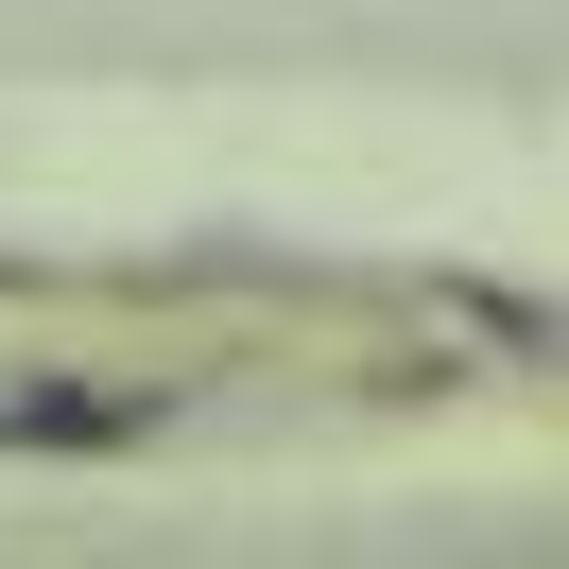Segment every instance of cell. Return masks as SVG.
I'll return each instance as SVG.
<instances>
[{"mask_svg": "<svg viewBox=\"0 0 569 569\" xmlns=\"http://www.w3.org/2000/svg\"><path fill=\"white\" fill-rule=\"evenodd\" d=\"M156 431V397H121V380H18L0 397V449H139Z\"/></svg>", "mask_w": 569, "mask_h": 569, "instance_id": "6da1fadb", "label": "cell"}]
</instances>
